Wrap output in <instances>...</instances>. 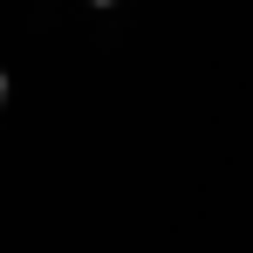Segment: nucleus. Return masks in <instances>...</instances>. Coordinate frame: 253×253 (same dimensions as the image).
I'll return each mask as SVG.
<instances>
[{"label": "nucleus", "mask_w": 253, "mask_h": 253, "mask_svg": "<svg viewBox=\"0 0 253 253\" xmlns=\"http://www.w3.org/2000/svg\"><path fill=\"white\" fill-rule=\"evenodd\" d=\"M7 89H14V83H7V69H0V103H7Z\"/></svg>", "instance_id": "nucleus-1"}, {"label": "nucleus", "mask_w": 253, "mask_h": 253, "mask_svg": "<svg viewBox=\"0 0 253 253\" xmlns=\"http://www.w3.org/2000/svg\"><path fill=\"white\" fill-rule=\"evenodd\" d=\"M89 7H117V0H89Z\"/></svg>", "instance_id": "nucleus-2"}]
</instances>
